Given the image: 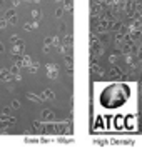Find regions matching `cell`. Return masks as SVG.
I'll list each match as a JSON object with an SVG mask.
<instances>
[{
	"instance_id": "obj_31",
	"label": "cell",
	"mask_w": 142,
	"mask_h": 150,
	"mask_svg": "<svg viewBox=\"0 0 142 150\" xmlns=\"http://www.w3.org/2000/svg\"><path fill=\"white\" fill-rule=\"evenodd\" d=\"M13 80L20 82V80H22V75H20V74H15V75H13Z\"/></svg>"
},
{
	"instance_id": "obj_18",
	"label": "cell",
	"mask_w": 142,
	"mask_h": 150,
	"mask_svg": "<svg viewBox=\"0 0 142 150\" xmlns=\"http://www.w3.org/2000/svg\"><path fill=\"white\" fill-rule=\"evenodd\" d=\"M37 70H38V62H32V65L28 67V72H30V74H35Z\"/></svg>"
},
{
	"instance_id": "obj_24",
	"label": "cell",
	"mask_w": 142,
	"mask_h": 150,
	"mask_svg": "<svg viewBox=\"0 0 142 150\" xmlns=\"http://www.w3.org/2000/svg\"><path fill=\"white\" fill-rule=\"evenodd\" d=\"M7 25H9V20H7L5 17H4V18H0V28H5Z\"/></svg>"
},
{
	"instance_id": "obj_15",
	"label": "cell",
	"mask_w": 142,
	"mask_h": 150,
	"mask_svg": "<svg viewBox=\"0 0 142 150\" xmlns=\"http://www.w3.org/2000/svg\"><path fill=\"white\" fill-rule=\"evenodd\" d=\"M62 5L65 7V10H70L72 12V8H74V2H72V0H64V2H62Z\"/></svg>"
},
{
	"instance_id": "obj_11",
	"label": "cell",
	"mask_w": 142,
	"mask_h": 150,
	"mask_svg": "<svg viewBox=\"0 0 142 150\" xmlns=\"http://www.w3.org/2000/svg\"><path fill=\"white\" fill-rule=\"evenodd\" d=\"M92 72H94V74H97L99 77H102V75H104V69H102L100 65H95L94 62H92Z\"/></svg>"
},
{
	"instance_id": "obj_25",
	"label": "cell",
	"mask_w": 142,
	"mask_h": 150,
	"mask_svg": "<svg viewBox=\"0 0 142 150\" xmlns=\"http://www.w3.org/2000/svg\"><path fill=\"white\" fill-rule=\"evenodd\" d=\"M32 18H33V20H40V12H38V10H32Z\"/></svg>"
},
{
	"instance_id": "obj_14",
	"label": "cell",
	"mask_w": 142,
	"mask_h": 150,
	"mask_svg": "<svg viewBox=\"0 0 142 150\" xmlns=\"http://www.w3.org/2000/svg\"><path fill=\"white\" fill-rule=\"evenodd\" d=\"M72 42H74L72 33H70V35H65V37H64V45H67V47H72Z\"/></svg>"
},
{
	"instance_id": "obj_36",
	"label": "cell",
	"mask_w": 142,
	"mask_h": 150,
	"mask_svg": "<svg viewBox=\"0 0 142 150\" xmlns=\"http://www.w3.org/2000/svg\"><path fill=\"white\" fill-rule=\"evenodd\" d=\"M2 7H4V0H0V8H2Z\"/></svg>"
},
{
	"instance_id": "obj_9",
	"label": "cell",
	"mask_w": 142,
	"mask_h": 150,
	"mask_svg": "<svg viewBox=\"0 0 142 150\" xmlns=\"http://www.w3.org/2000/svg\"><path fill=\"white\" fill-rule=\"evenodd\" d=\"M28 98V100H32V102H35V103H40L42 102V97L40 95H35V93H32V92H27V95H25Z\"/></svg>"
},
{
	"instance_id": "obj_1",
	"label": "cell",
	"mask_w": 142,
	"mask_h": 150,
	"mask_svg": "<svg viewBox=\"0 0 142 150\" xmlns=\"http://www.w3.org/2000/svg\"><path fill=\"white\" fill-rule=\"evenodd\" d=\"M131 95V88L127 83H115V85L107 87L102 95H100V103L105 108H117L127 100Z\"/></svg>"
},
{
	"instance_id": "obj_8",
	"label": "cell",
	"mask_w": 142,
	"mask_h": 150,
	"mask_svg": "<svg viewBox=\"0 0 142 150\" xmlns=\"http://www.w3.org/2000/svg\"><path fill=\"white\" fill-rule=\"evenodd\" d=\"M115 129L117 130H122V129H126V118L124 117H115Z\"/></svg>"
},
{
	"instance_id": "obj_34",
	"label": "cell",
	"mask_w": 142,
	"mask_h": 150,
	"mask_svg": "<svg viewBox=\"0 0 142 150\" xmlns=\"http://www.w3.org/2000/svg\"><path fill=\"white\" fill-rule=\"evenodd\" d=\"M4 52H5V47H4V43L0 42V54H4Z\"/></svg>"
},
{
	"instance_id": "obj_20",
	"label": "cell",
	"mask_w": 142,
	"mask_h": 150,
	"mask_svg": "<svg viewBox=\"0 0 142 150\" xmlns=\"http://www.w3.org/2000/svg\"><path fill=\"white\" fill-rule=\"evenodd\" d=\"M17 23H18V17L12 15L10 18H9V25H17Z\"/></svg>"
},
{
	"instance_id": "obj_2",
	"label": "cell",
	"mask_w": 142,
	"mask_h": 150,
	"mask_svg": "<svg viewBox=\"0 0 142 150\" xmlns=\"http://www.w3.org/2000/svg\"><path fill=\"white\" fill-rule=\"evenodd\" d=\"M44 69L50 80H57L59 79V67H57V64H45Z\"/></svg>"
},
{
	"instance_id": "obj_3",
	"label": "cell",
	"mask_w": 142,
	"mask_h": 150,
	"mask_svg": "<svg viewBox=\"0 0 142 150\" xmlns=\"http://www.w3.org/2000/svg\"><path fill=\"white\" fill-rule=\"evenodd\" d=\"M23 52H25V43L22 38H17L12 47V55H23Z\"/></svg>"
},
{
	"instance_id": "obj_4",
	"label": "cell",
	"mask_w": 142,
	"mask_h": 150,
	"mask_svg": "<svg viewBox=\"0 0 142 150\" xmlns=\"http://www.w3.org/2000/svg\"><path fill=\"white\" fill-rule=\"evenodd\" d=\"M40 117L44 118V122H54L55 120V113L50 110V108H44L42 112H40Z\"/></svg>"
},
{
	"instance_id": "obj_35",
	"label": "cell",
	"mask_w": 142,
	"mask_h": 150,
	"mask_svg": "<svg viewBox=\"0 0 142 150\" xmlns=\"http://www.w3.org/2000/svg\"><path fill=\"white\" fill-rule=\"evenodd\" d=\"M17 38H18V35H12V37H10V42L13 43V42H15V40H17Z\"/></svg>"
},
{
	"instance_id": "obj_19",
	"label": "cell",
	"mask_w": 142,
	"mask_h": 150,
	"mask_svg": "<svg viewBox=\"0 0 142 150\" xmlns=\"http://www.w3.org/2000/svg\"><path fill=\"white\" fill-rule=\"evenodd\" d=\"M12 15H15V7H12V8H9V10L5 12V15H4V17H5L7 20H9V18H10Z\"/></svg>"
},
{
	"instance_id": "obj_21",
	"label": "cell",
	"mask_w": 142,
	"mask_h": 150,
	"mask_svg": "<svg viewBox=\"0 0 142 150\" xmlns=\"http://www.w3.org/2000/svg\"><path fill=\"white\" fill-rule=\"evenodd\" d=\"M120 70H119V67H114V69H112V77H114V79H119L120 77Z\"/></svg>"
},
{
	"instance_id": "obj_28",
	"label": "cell",
	"mask_w": 142,
	"mask_h": 150,
	"mask_svg": "<svg viewBox=\"0 0 142 150\" xmlns=\"http://www.w3.org/2000/svg\"><path fill=\"white\" fill-rule=\"evenodd\" d=\"M12 108H20V102L18 100H12V105H10Z\"/></svg>"
},
{
	"instance_id": "obj_22",
	"label": "cell",
	"mask_w": 142,
	"mask_h": 150,
	"mask_svg": "<svg viewBox=\"0 0 142 150\" xmlns=\"http://www.w3.org/2000/svg\"><path fill=\"white\" fill-rule=\"evenodd\" d=\"M126 120H127V123H126V129H134V123H132L134 117H127Z\"/></svg>"
},
{
	"instance_id": "obj_12",
	"label": "cell",
	"mask_w": 142,
	"mask_h": 150,
	"mask_svg": "<svg viewBox=\"0 0 142 150\" xmlns=\"http://www.w3.org/2000/svg\"><path fill=\"white\" fill-rule=\"evenodd\" d=\"M32 62H33V60L30 59L28 55H25V54H23V57H22V67H27V69H28V67L32 65Z\"/></svg>"
},
{
	"instance_id": "obj_27",
	"label": "cell",
	"mask_w": 142,
	"mask_h": 150,
	"mask_svg": "<svg viewBox=\"0 0 142 150\" xmlns=\"http://www.w3.org/2000/svg\"><path fill=\"white\" fill-rule=\"evenodd\" d=\"M44 43H45V45H52V43H54V37H45L44 38Z\"/></svg>"
},
{
	"instance_id": "obj_29",
	"label": "cell",
	"mask_w": 142,
	"mask_h": 150,
	"mask_svg": "<svg viewBox=\"0 0 142 150\" xmlns=\"http://www.w3.org/2000/svg\"><path fill=\"white\" fill-rule=\"evenodd\" d=\"M7 120L10 122V125H15V123H17V118H15V117H12V115H10L9 118H7Z\"/></svg>"
},
{
	"instance_id": "obj_33",
	"label": "cell",
	"mask_w": 142,
	"mask_h": 150,
	"mask_svg": "<svg viewBox=\"0 0 142 150\" xmlns=\"http://www.w3.org/2000/svg\"><path fill=\"white\" fill-rule=\"evenodd\" d=\"M20 2H22V0H12V7H17Z\"/></svg>"
},
{
	"instance_id": "obj_32",
	"label": "cell",
	"mask_w": 142,
	"mask_h": 150,
	"mask_svg": "<svg viewBox=\"0 0 142 150\" xmlns=\"http://www.w3.org/2000/svg\"><path fill=\"white\" fill-rule=\"evenodd\" d=\"M60 32H62V33L67 32V25H65V23H62V25H60Z\"/></svg>"
},
{
	"instance_id": "obj_13",
	"label": "cell",
	"mask_w": 142,
	"mask_h": 150,
	"mask_svg": "<svg viewBox=\"0 0 142 150\" xmlns=\"http://www.w3.org/2000/svg\"><path fill=\"white\" fill-rule=\"evenodd\" d=\"M42 125H44V123L40 122V120H33V132H35V134H40Z\"/></svg>"
},
{
	"instance_id": "obj_7",
	"label": "cell",
	"mask_w": 142,
	"mask_h": 150,
	"mask_svg": "<svg viewBox=\"0 0 142 150\" xmlns=\"http://www.w3.org/2000/svg\"><path fill=\"white\" fill-rule=\"evenodd\" d=\"M40 97H42V100H54L55 95H54V92L50 90V88H45V90L40 92Z\"/></svg>"
},
{
	"instance_id": "obj_16",
	"label": "cell",
	"mask_w": 142,
	"mask_h": 150,
	"mask_svg": "<svg viewBox=\"0 0 142 150\" xmlns=\"http://www.w3.org/2000/svg\"><path fill=\"white\" fill-rule=\"evenodd\" d=\"M64 10H65V7L59 5L57 8H55V17H57V18H60V17H62V13H64Z\"/></svg>"
},
{
	"instance_id": "obj_6",
	"label": "cell",
	"mask_w": 142,
	"mask_h": 150,
	"mask_svg": "<svg viewBox=\"0 0 142 150\" xmlns=\"http://www.w3.org/2000/svg\"><path fill=\"white\" fill-rule=\"evenodd\" d=\"M104 129H107V123H104V117L102 115H97L95 123H94V130H104Z\"/></svg>"
},
{
	"instance_id": "obj_30",
	"label": "cell",
	"mask_w": 142,
	"mask_h": 150,
	"mask_svg": "<svg viewBox=\"0 0 142 150\" xmlns=\"http://www.w3.org/2000/svg\"><path fill=\"white\" fill-rule=\"evenodd\" d=\"M50 47H52V45H45V43H44V48H42V50H44V54H49V52H50Z\"/></svg>"
},
{
	"instance_id": "obj_17",
	"label": "cell",
	"mask_w": 142,
	"mask_h": 150,
	"mask_svg": "<svg viewBox=\"0 0 142 150\" xmlns=\"http://www.w3.org/2000/svg\"><path fill=\"white\" fill-rule=\"evenodd\" d=\"M20 69H22V67H20L18 64H13V65L10 67V72H12L13 75H15V74H20Z\"/></svg>"
},
{
	"instance_id": "obj_10",
	"label": "cell",
	"mask_w": 142,
	"mask_h": 150,
	"mask_svg": "<svg viewBox=\"0 0 142 150\" xmlns=\"http://www.w3.org/2000/svg\"><path fill=\"white\" fill-rule=\"evenodd\" d=\"M37 27H38V20L32 22V23H30V22H27V23L23 25V30H25V32H30V30H33V28H37Z\"/></svg>"
},
{
	"instance_id": "obj_26",
	"label": "cell",
	"mask_w": 142,
	"mask_h": 150,
	"mask_svg": "<svg viewBox=\"0 0 142 150\" xmlns=\"http://www.w3.org/2000/svg\"><path fill=\"white\" fill-rule=\"evenodd\" d=\"M65 72L67 75H72L74 74V65H65Z\"/></svg>"
},
{
	"instance_id": "obj_5",
	"label": "cell",
	"mask_w": 142,
	"mask_h": 150,
	"mask_svg": "<svg viewBox=\"0 0 142 150\" xmlns=\"http://www.w3.org/2000/svg\"><path fill=\"white\" fill-rule=\"evenodd\" d=\"M0 80H4V82L13 80V74L10 72V69H2L0 70Z\"/></svg>"
},
{
	"instance_id": "obj_23",
	"label": "cell",
	"mask_w": 142,
	"mask_h": 150,
	"mask_svg": "<svg viewBox=\"0 0 142 150\" xmlns=\"http://www.w3.org/2000/svg\"><path fill=\"white\" fill-rule=\"evenodd\" d=\"M52 45H54V47L57 48L59 45H62V40H60V38L57 37V35H55V37H54V43H52Z\"/></svg>"
}]
</instances>
